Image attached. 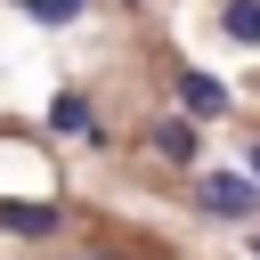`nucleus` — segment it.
Returning a JSON list of instances; mask_svg holds the SVG:
<instances>
[{
  "label": "nucleus",
  "instance_id": "1",
  "mask_svg": "<svg viewBox=\"0 0 260 260\" xmlns=\"http://www.w3.org/2000/svg\"><path fill=\"white\" fill-rule=\"evenodd\" d=\"M195 203L211 219H252L260 211V187H252V171H211V179H195Z\"/></svg>",
  "mask_w": 260,
  "mask_h": 260
},
{
  "label": "nucleus",
  "instance_id": "2",
  "mask_svg": "<svg viewBox=\"0 0 260 260\" xmlns=\"http://www.w3.org/2000/svg\"><path fill=\"white\" fill-rule=\"evenodd\" d=\"M179 106H187V122H211V114L228 106V89H219L211 73H195V65H187V73H179Z\"/></svg>",
  "mask_w": 260,
  "mask_h": 260
},
{
  "label": "nucleus",
  "instance_id": "3",
  "mask_svg": "<svg viewBox=\"0 0 260 260\" xmlns=\"http://www.w3.org/2000/svg\"><path fill=\"white\" fill-rule=\"evenodd\" d=\"M195 146H203V130H195L187 114H171V122H154V154H171V162H195Z\"/></svg>",
  "mask_w": 260,
  "mask_h": 260
},
{
  "label": "nucleus",
  "instance_id": "4",
  "mask_svg": "<svg viewBox=\"0 0 260 260\" xmlns=\"http://www.w3.org/2000/svg\"><path fill=\"white\" fill-rule=\"evenodd\" d=\"M49 122H57L65 138H98V122H89V98H73V89H57V106H49Z\"/></svg>",
  "mask_w": 260,
  "mask_h": 260
},
{
  "label": "nucleus",
  "instance_id": "5",
  "mask_svg": "<svg viewBox=\"0 0 260 260\" xmlns=\"http://www.w3.org/2000/svg\"><path fill=\"white\" fill-rule=\"evenodd\" d=\"M0 228H16V236H49L57 211H49V203H0Z\"/></svg>",
  "mask_w": 260,
  "mask_h": 260
},
{
  "label": "nucleus",
  "instance_id": "6",
  "mask_svg": "<svg viewBox=\"0 0 260 260\" xmlns=\"http://www.w3.org/2000/svg\"><path fill=\"white\" fill-rule=\"evenodd\" d=\"M219 24H228V41H260V0H228Z\"/></svg>",
  "mask_w": 260,
  "mask_h": 260
},
{
  "label": "nucleus",
  "instance_id": "7",
  "mask_svg": "<svg viewBox=\"0 0 260 260\" xmlns=\"http://www.w3.org/2000/svg\"><path fill=\"white\" fill-rule=\"evenodd\" d=\"M24 16H41V24H73L81 16V0H16Z\"/></svg>",
  "mask_w": 260,
  "mask_h": 260
},
{
  "label": "nucleus",
  "instance_id": "8",
  "mask_svg": "<svg viewBox=\"0 0 260 260\" xmlns=\"http://www.w3.org/2000/svg\"><path fill=\"white\" fill-rule=\"evenodd\" d=\"M252 187H260V146H252Z\"/></svg>",
  "mask_w": 260,
  "mask_h": 260
},
{
  "label": "nucleus",
  "instance_id": "9",
  "mask_svg": "<svg viewBox=\"0 0 260 260\" xmlns=\"http://www.w3.org/2000/svg\"><path fill=\"white\" fill-rule=\"evenodd\" d=\"M252 260H260V236H252Z\"/></svg>",
  "mask_w": 260,
  "mask_h": 260
},
{
  "label": "nucleus",
  "instance_id": "10",
  "mask_svg": "<svg viewBox=\"0 0 260 260\" xmlns=\"http://www.w3.org/2000/svg\"><path fill=\"white\" fill-rule=\"evenodd\" d=\"M98 260H114V252H98Z\"/></svg>",
  "mask_w": 260,
  "mask_h": 260
}]
</instances>
